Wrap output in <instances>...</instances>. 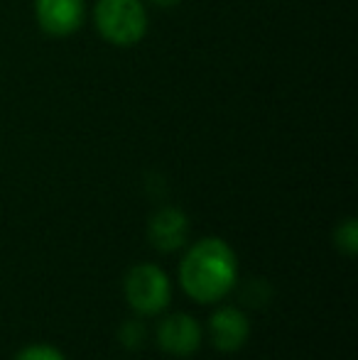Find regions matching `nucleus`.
I'll return each instance as SVG.
<instances>
[{
  "instance_id": "nucleus-9",
  "label": "nucleus",
  "mask_w": 358,
  "mask_h": 360,
  "mask_svg": "<svg viewBox=\"0 0 358 360\" xmlns=\"http://www.w3.org/2000/svg\"><path fill=\"white\" fill-rule=\"evenodd\" d=\"M15 360H67V356L49 343H30L15 356Z\"/></svg>"
},
{
  "instance_id": "nucleus-1",
  "label": "nucleus",
  "mask_w": 358,
  "mask_h": 360,
  "mask_svg": "<svg viewBox=\"0 0 358 360\" xmlns=\"http://www.w3.org/2000/svg\"><path fill=\"white\" fill-rule=\"evenodd\" d=\"M238 282V257L221 238H201L179 262V285L199 304H216Z\"/></svg>"
},
{
  "instance_id": "nucleus-6",
  "label": "nucleus",
  "mask_w": 358,
  "mask_h": 360,
  "mask_svg": "<svg viewBox=\"0 0 358 360\" xmlns=\"http://www.w3.org/2000/svg\"><path fill=\"white\" fill-rule=\"evenodd\" d=\"M250 336V321L238 307H219L209 319L211 346L221 353H236Z\"/></svg>"
},
{
  "instance_id": "nucleus-8",
  "label": "nucleus",
  "mask_w": 358,
  "mask_h": 360,
  "mask_svg": "<svg viewBox=\"0 0 358 360\" xmlns=\"http://www.w3.org/2000/svg\"><path fill=\"white\" fill-rule=\"evenodd\" d=\"M334 240H336V248L346 255H356L358 252V221L356 218H346L344 223L336 226V233H334Z\"/></svg>"
},
{
  "instance_id": "nucleus-2",
  "label": "nucleus",
  "mask_w": 358,
  "mask_h": 360,
  "mask_svg": "<svg viewBox=\"0 0 358 360\" xmlns=\"http://www.w3.org/2000/svg\"><path fill=\"white\" fill-rule=\"evenodd\" d=\"M94 27L103 42L130 49L148 34V8L143 0H96Z\"/></svg>"
},
{
  "instance_id": "nucleus-3",
  "label": "nucleus",
  "mask_w": 358,
  "mask_h": 360,
  "mask_svg": "<svg viewBox=\"0 0 358 360\" xmlns=\"http://www.w3.org/2000/svg\"><path fill=\"white\" fill-rule=\"evenodd\" d=\"M123 292L128 304L140 316H155L165 311L172 299V285L162 267L155 262H138L128 270L123 282Z\"/></svg>"
},
{
  "instance_id": "nucleus-5",
  "label": "nucleus",
  "mask_w": 358,
  "mask_h": 360,
  "mask_svg": "<svg viewBox=\"0 0 358 360\" xmlns=\"http://www.w3.org/2000/svg\"><path fill=\"white\" fill-rule=\"evenodd\" d=\"M158 346L170 356H191L201 346V323L191 314H170L158 326Z\"/></svg>"
},
{
  "instance_id": "nucleus-4",
  "label": "nucleus",
  "mask_w": 358,
  "mask_h": 360,
  "mask_svg": "<svg viewBox=\"0 0 358 360\" xmlns=\"http://www.w3.org/2000/svg\"><path fill=\"white\" fill-rule=\"evenodd\" d=\"M37 27L49 37H72L84 27L87 0H32Z\"/></svg>"
},
{
  "instance_id": "nucleus-10",
  "label": "nucleus",
  "mask_w": 358,
  "mask_h": 360,
  "mask_svg": "<svg viewBox=\"0 0 358 360\" xmlns=\"http://www.w3.org/2000/svg\"><path fill=\"white\" fill-rule=\"evenodd\" d=\"M148 3L158 5V8H174V5L181 3V0H148Z\"/></svg>"
},
{
  "instance_id": "nucleus-7",
  "label": "nucleus",
  "mask_w": 358,
  "mask_h": 360,
  "mask_svg": "<svg viewBox=\"0 0 358 360\" xmlns=\"http://www.w3.org/2000/svg\"><path fill=\"white\" fill-rule=\"evenodd\" d=\"M150 243L158 248L160 252H174L186 243L189 236V218L177 206H165V209L155 211L148 226Z\"/></svg>"
}]
</instances>
